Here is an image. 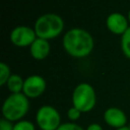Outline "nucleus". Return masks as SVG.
Returning a JSON list of instances; mask_svg holds the SVG:
<instances>
[{
	"label": "nucleus",
	"instance_id": "f257e3e1",
	"mask_svg": "<svg viewBox=\"0 0 130 130\" xmlns=\"http://www.w3.org/2000/svg\"><path fill=\"white\" fill-rule=\"evenodd\" d=\"M65 52L73 58H85L93 50L94 42L92 36L85 29L74 27L67 30L62 40Z\"/></svg>",
	"mask_w": 130,
	"mask_h": 130
},
{
	"label": "nucleus",
	"instance_id": "f03ea898",
	"mask_svg": "<svg viewBox=\"0 0 130 130\" xmlns=\"http://www.w3.org/2000/svg\"><path fill=\"white\" fill-rule=\"evenodd\" d=\"M34 29L38 38L49 41L61 35L64 29V20L59 14L45 13L38 17Z\"/></svg>",
	"mask_w": 130,
	"mask_h": 130
},
{
	"label": "nucleus",
	"instance_id": "7ed1b4c3",
	"mask_svg": "<svg viewBox=\"0 0 130 130\" xmlns=\"http://www.w3.org/2000/svg\"><path fill=\"white\" fill-rule=\"evenodd\" d=\"M29 110L28 98L22 93H11L3 102V118L10 122H18L23 119Z\"/></svg>",
	"mask_w": 130,
	"mask_h": 130
},
{
	"label": "nucleus",
	"instance_id": "20e7f679",
	"mask_svg": "<svg viewBox=\"0 0 130 130\" xmlns=\"http://www.w3.org/2000/svg\"><path fill=\"white\" fill-rule=\"evenodd\" d=\"M96 104V93L91 84L81 82L75 86L72 92V105L81 113L90 112Z\"/></svg>",
	"mask_w": 130,
	"mask_h": 130
},
{
	"label": "nucleus",
	"instance_id": "39448f33",
	"mask_svg": "<svg viewBox=\"0 0 130 130\" xmlns=\"http://www.w3.org/2000/svg\"><path fill=\"white\" fill-rule=\"evenodd\" d=\"M36 123L41 130H57L61 123L58 110L50 105L40 107L36 113Z\"/></svg>",
	"mask_w": 130,
	"mask_h": 130
},
{
	"label": "nucleus",
	"instance_id": "423d86ee",
	"mask_svg": "<svg viewBox=\"0 0 130 130\" xmlns=\"http://www.w3.org/2000/svg\"><path fill=\"white\" fill-rule=\"evenodd\" d=\"M37 38L35 29L27 25H18L10 32V41L16 47H30Z\"/></svg>",
	"mask_w": 130,
	"mask_h": 130
},
{
	"label": "nucleus",
	"instance_id": "0eeeda50",
	"mask_svg": "<svg viewBox=\"0 0 130 130\" xmlns=\"http://www.w3.org/2000/svg\"><path fill=\"white\" fill-rule=\"evenodd\" d=\"M47 87V82L44 77L38 74L29 75L24 79L22 93H24L28 99H36L42 95Z\"/></svg>",
	"mask_w": 130,
	"mask_h": 130
},
{
	"label": "nucleus",
	"instance_id": "6e6552de",
	"mask_svg": "<svg viewBox=\"0 0 130 130\" xmlns=\"http://www.w3.org/2000/svg\"><path fill=\"white\" fill-rule=\"evenodd\" d=\"M104 121L108 126L115 130L127 126L126 114L123 110L117 107H110L104 112Z\"/></svg>",
	"mask_w": 130,
	"mask_h": 130
},
{
	"label": "nucleus",
	"instance_id": "1a4fd4ad",
	"mask_svg": "<svg viewBox=\"0 0 130 130\" xmlns=\"http://www.w3.org/2000/svg\"><path fill=\"white\" fill-rule=\"evenodd\" d=\"M128 18L120 12H112L107 16L106 26L114 35L122 36L129 27Z\"/></svg>",
	"mask_w": 130,
	"mask_h": 130
},
{
	"label": "nucleus",
	"instance_id": "9d476101",
	"mask_svg": "<svg viewBox=\"0 0 130 130\" xmlns=\"http://www.w3.org/2000/svg\"><path fill=\"white\" fill-rule=\"evenodd\" d=\"M51 51V46L48 40L37 38V40L30 45L29 47V53L30 56L38 61L46 59Z\"/></svg>",
	"mask_w": 130,
	"mask_h": 130
},
{
	"label": "nucleus",
	"instance_id": "9b49d317",
	"mask_svg": "<svg viewBox=\"0 0 130 130\" xmlns=\"http://www.w3.org/2000/svg\"><path fill=\"white\" fill-rule=\"evenodd\" d=\"M23 84H24V80L18 74H11V76L9 77V79L7 80V83H6L7 88L11 93L22 92Z\"/></svg>",
	"mask_w": 130,
	"mask_h": 130
},
{
	"label": "nucleus",
	"instance_id": "f8f14e48",
	"mask_svg": "<svg viewBox=\"0 0 130 130\" xmlns=\"http://www.w3.org/2000/svg\"><path fill=\"white\" fill-rule=\"evenodd\" d=\"M121 50L124 56L130 59V26L121 36Z\"/></svg>",
	"mask_w": 130,
	"mask_h": 130
},
{
	"label": "nucleus",
	"instance_id": "ddd939ff",
	"mask_svg": "<svg viewBox=\"0 0 130 130\" xmlns=\"http://www.w3.org/2000/svg\"><path fill=\"white\" fill-rule=\"evenodd\" d=\"M10 76V67L5 62H0V85L3 86L6 84Z\"/></svg>",
	"mask_w": 130,
	"mask_h": 130
},
{
	"label": "nucleus",
	"instance_id": "4468645a",
	"mask_svg": "<svg viewBox=\"0 0 130 130\" xmlns=\"http://www.w3.org/2000/svg\"><path fill=\"white\" fill-rule=\"evenodd\" d=\"M13 130H36L35 124L28 120H20L14 123Z\"/></svg>",
	"mask_w": 130,
	"mask_h": 130
},
{
	"label": "nucleus",
	"instance_id": "2eb2a0df",
	"mask_svg": "<svg viewBox=\"0 0 130 130\" xmlns=\"http://www.w3.org/2000/svg\"><path fill=\"white\" fill-rule=\"evenodd\" d=\"M81 112L78 110V109H76L75 107H71V108H69L68 109V111H67V117H68V119L71 121V122H75V121H77L79 118H80V116H81Z\"/></svg>",
	"mask_w": 130,
	"mask_h": 130
},
{
	"label": "nucleus",
	"instance_id": "dca6fc26",
	"mask_svg": "<svg viewBox=\"0 0 130 130\" xmlns=\"http://www.w3.org/2000/svg\"><path fill=\"white\" fill-rule=\"evenodd\" d=\"M57 130H84V129L75 122H66V123H62Z\"/></svg>",
	"mask_w": 130,
	"mask_h": 130
},
{
	"label": "nucleus",
	"instance_id": "f3484780",
	"mask_svg": "<svg viewBox=\"0 0 130 130\" xmlns=\"http://www.w3.org/2000/svg\"><path fill=\"white\" fill-rule=\"evenodd\" d=\"M14 124L6 119H1L0 121V130H13Z\"/></svg>",
	"mask_w": 130,
	"mask_h": 130
},
{
	"label": "nucleus",
	"instance_id": "a211bd4d",
	"mask_svg": "<svg viewBox=\"0 0 130 130\" xmlns=\"http://www.w3.org/2000/svg\"><path fill=\"white\" fill-rule=\"evenodd\" d=\"M85 130H104V128L98 123H91L86 127Z\"/></svg>",
	"mask_w": 130,
	"mask_h": 130
},
{
	"label": "nucleus",
	"instance_id": "6ab92c4d",
	"mask_svg": "<svg viewBox=\"0 0 130 130\" xmlns=\"http://www.w3.org/2000/svg\"><path fill=\"white\" fill-rule=\"evenodd\" d=\"M116 130H130V129L128 128V126H125V127H123V128H120V129H116Z\"/></svg>",
	"mask_w": 130,
	"mask_h": 130
},
{
	"label": "nucleus",
	"instance_id": "aec40b11",
	"mask_svg": "<svg viewBox=\"0 0 130 130\" xmlns=\"http://www.w3.org/2000/svg\"><path fill=\"white\" fill-rule=\"evenodd\" d=\"M127 18H128V21L130 22V10L128 11V15H127Z\"/></svg>",
	"mask_w": 130,
	"mask_h": 130
},
{
	"label": "nucleus",
	"instance_id": "412c9836",
	"mask_svg": "<svg viewBox=\"0 0 130 130\" xmlns=\"http://www.w3.org/2000/svg\"><path fill=\"white\" fill-rule=\"evenodd\" d=\"M127 126H128V128H129V129H130V123H129V124H128V125H127Z\"/></svg>",
	"mask_w": 130,
	"mask_h": 130
}]
</instances>
